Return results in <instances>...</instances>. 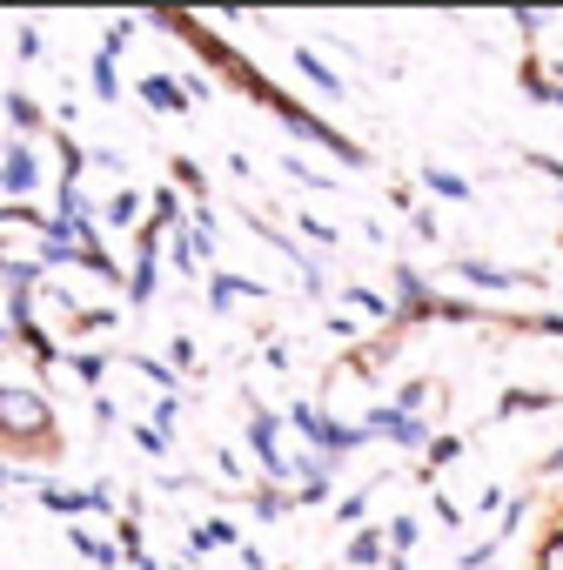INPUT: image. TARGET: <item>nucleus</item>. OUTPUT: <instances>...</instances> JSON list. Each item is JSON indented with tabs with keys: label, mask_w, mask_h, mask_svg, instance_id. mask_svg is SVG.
<instances>
[{
	"label": "nucleus",
	"mask_w": 563,
	"mask_h": 570,
	"mask_svg": "<svg viewBox=\"0 0 563 570\" xmlns=\"http://www.w3.org/2000/svg\"><path fill=\"white\" fill-rule=\"evenodd\" d=\"M14 350H28V356H34V370H55V363H68V356L55 350V336H48L41 323H28V330L14 336Z\"/></svg>",
	"instance_id": "23"
},
{
	"label": "nucleus",
	"mask_w": 563,
	"mask_h": 570,
	"mask_svg": "<svg viewBox=\"0 0 563 570\" xmlns=\"http://www.w3.org/2000/svg\"><path fill=\"white\" fill-rule=\"evenodd\" d=\"M503 557V537H483V543H470V550H456V563L450 570H490Z\"/></svg>",
	"instance_id": "35"
},
{
	"label": "nucleus",
	"mask_w": 563,
	"mask_h": 570,
	"mask_svg": "<svg viewBox=\"0 0 563 570\" xmlns=\"http://www.w3.org/2000/svg\"><path fill=\"white\" fill-rule=\"evenodd\" d=\"M543 410H563V396H556V390H530V383L516 390V383H510V390L496 396V410H490V416H496V423H510V416H543Z\"/></svg>",
	"instance_id": "6"
},
{
	"label": "nucleus",
	"mask_w": 563,
	"mask_h": 570,
	"mask_svg": "<svg viewBox=\"0 0 563 570\" xmlns=\"http://www.w3.org/2000/svg\"><path fill=\"white\" fill-rule=\"evenodd\" d=\"M389 443H396V450H416V456H423V450L436 443V430H429V416H396Z\"/></svg>",
	"instance_id": "24"
},
{
	"label": "nucleus",
	"mask_w": 563,
	"mask_h": 570,
	"mask_svg": "<svg viewBox=\"0 0 563 570\" xmlns=\"http://www.w3.org/2000/svg\"><path fill=\"white\" fill-rule=\"evenodd\" d=\"M383 537H389V557H409V550L423 543V523L403 510V517H389V530H383Z\"/></svg>",
	"instance_id": "29"
},
{
	"label": "nucleus",
	"mask_w": 563,
	"mask_h": 570,
	"mask_svg": "<svg viewBox=\"0 0 563 570\" xmlns=\"http://www.w3.org/2000/svg\"><path fill=\"white\" fill-rule=\"evenodd\" d=\"M8 483H14V463H0V490H8Z\"/></svg>",
	"instance_id": "58"
},
{
	"label": "nucleus",
	"mask_w": 563,
	"mask_h": 570,
	"mask_svg": "<svg viewBox=\"0 0 563 570\" xmlns=\"http://www.w3.org/2000/svg\"><path fill=\"white\" fill-rule=\"evenodd\" d=\"M510 330H523V336H556V343H563V309H536V316H516Z\"/></svg>",
	"instance_id": "37"
},
{
	"label": "nucleus",
	"mask_w": 563,
	"mask_h": 570,
	"mask_svg": "<svg viewBox=\"0 0 563 570\" xmlns=\"http://www.w3.org/2000/svg\"><path fill=\"white\" fill-rule=\"evenodd\" d=\"M409 228H416V235H423V242H436V235H443V228H436V215H429V208H416V215H409Z\"/></svg>",
	"instance_id": "52"
},
{
	"label": "nucleus",
	"mask_w": 563,
	"mask_h": 570,
	"mask_svg": "<svg viewBox=\"0 0 563 570\" xmlns=\"http://www.w3.org/2000/svg\"><path fill=\"white\" fill-rule=\"evenodd\" d=\"M168 570H188V563H168Z\"/></svg>",
	"instance_id": "59"
},
{
	"label": "nucleus",
	"mask_w": 563,
	"mask_h": 570,
	"mask_svg": "<svg viewBox=\"0 0 563 570\" xmlns=\"http://www.w3.org/2000/svg\"><path fill=\"white\" fill-rule=\"evenodd\" d=\"M343 563H349V570H383V563H389V537H383L376 523H363V530L349 537V550H343Z\"/></svg>",
	"instance_id": "11"
},
{
	"label": "nucleus",
	"mask_w": 563,
	"mask_h": 570,
	"mask_svg": "<svg viewBox=\"0 0 563 570\" xmlns=\"http://www.w3.org/2000/svg\"><path fill=\"white\" fill-rule=\"evenodd\" d=\"M530 168H536V175H550V181L563 188V161H556V155H530Z\"/></svg>",
	"instance_id": "54"
},
{
	"label": "nucleus",
	"mask_w": 563,
	"mask_h": 570,
	"mask_svg": "<svg viewBox=\"0 0 563 570\" xmlns=\"http://www.w3.org/2000/svg\"><path fill=\"white\" fill-rule=\"evenodd\" d=\"M228 543H235V523H228V517H215V523L188 530V557H208V550H228Z\"/></svg>",
	"instance_id": "26"
},
{
	"label": "nucleus",
	"mask_w": 563,
	"mask_h": 570,
	"mask_svg": "<svg viewBox=\"0 0 563 570\" xmlns=\"http://www.w3.org/2000/svg\"><path fill=\"white\" fill-rule=\"evenodd\" d=\"M436 323H490V309L470 303V296H463V303H456V296H436Z\"/></svg>",
	"instance_id": "32"
},
{
	"label": "nucleus",
	"mask_w": 563,
	"mask_h": 570,
	"mask_svg": "<svg viewBox=\"0 0 563 570\" xmlns=\"http://www.w3.org/2000/svg\"><path fill=\"white\" fill-rule=\"evenodd\" d=\"M456 456H463V436H456V430H436V443L423 450V463H416V476H423V483H436V476H443V470H450Z\"/></svg>",
	"instance_id": "16"
},
{
	"label": "nucleus",
	"mask_w": 563,
	"mask_h": 570,
	"mask_svg": "<svg viewBox=\"0 0 563 570\" xmlns=\"http://www.w3.org/2000/svg\"><path fill=\"white\" fill-rule=\"evenodd\" d=\"M389 208H403V215H416V195H409V181H396V188H389Z\"/></svg>",
	"instance_id": "55"
},
{
	"label": "nucleus",
	"mask_w": 563,
	"mask_h": 570,
	"mask_svg": "<svg viewBox=\"0 0 563 570\" xmlns=\"http://www.w3.org/2000/svg\"><path fill=\"white\" fill-rule=\"evenodd\" d=\"M0 450H55V403L28 383H0Z\"/></svg>",
	"instance_id": "1"
},
{
	"label": "nucleus",
	"mask_w": 563,
	"mask_h": 570,
	"mask_svg": "<svg viewBox=\"0 0 563 570\" xmlns=\"http://www.w3.org/2000/svg\"><path fill=\"white\" fill-rule=\"evenodd\" d=\"M34 497H41L48 510H61V517H75V510H88V490H68V483H34Z\"/></svg>",
	"instance_id": "28"
},
{
	"label": "nucleus",
	"mask_w": 563,
	"mask_h": 570,
	"mask_svg": "<svg viewBox=\"0 0 563 570\" xmlns=\"http://www.w3.org/2000/svg\"><path fill=\"white\" fill-rule=\"evenodd\" d=\"M68 370H75V383H81V390H95V396H101V376H108V356H95V350H81V356H68Z\"/></svg>",
	"instance_id": "33"
},
{
	"label": "nucleus",
	"mask_w": 563,
	"mask_h": 570,
	"mask_svg": "<svg viewBox=\"0 0 563 570\" xmlns=\"http://www.w3.org/2000/svg\"><path fill=\"white\" fill-rule=\"evenodd\" d=\"M8 121H14V141H34V135L48 128L41 101H28V95H8Z\"/></svg>",
	"instance_id": "20"
},
{
	"label": "nucleus",
	"mask_w": 563,
	"mask_h": 570,
	"mask_svg": "<svg viewBox=\"0 0 563 570\" xmlns=\"http://www.w3.org/2000/svg\"><path fill=\"white\" fill-rule=\"evenodd\" d=\"M135 88H141V101H148L155 115H188V108H195V101H188V88H181L175 75H141Z\"/></svg>",
	"instance_id": "10"
},
{
	"label": "nucleus",
	"mask_w": 563,
	"mask_h": 570,
	"mask_svg": "<svg viewBox=\"0 0 563 570\" xmlns=\"http://www.w3.org/2000/svg\"><path fill=\"white\" fill-rule=\"evenodd\" d=\"M456 275L470 282V289H490V296L536 289V275H516V268H496V262H476V255H456Z\"/></svg>",
	"instance_id": "5"
},
{
	"label": "nucleus",
	"mask_w": 563,
	"mask_h": 570,
	"mask_svg": "<svg viewBox=\"0 0 563 570\" xmlns=\"http://www.w3.org/2000/svg\"><path fill=\"white\" fill-rule=\"evenodd\" d=\"M409 323H436V289L423 282V268L396 262V330H409Z\"/></svg>",
	"instance_id": "3"
},
{
	"label": "nucleus",
	"mask_w": 563,
	"mask_h": 570,
	"mask_svg": "<svg viewBox=\"0 0 563 570\" xmlns=\"http://www.w3.org/2000/svg\"><path fill=\"white\" fill-rule=\"evenodd\" d=\"M34 181H41V155H34V141H8V155H0V195H8V202H28Z\"/></svg>",
	"instance_id": "4"
},
{
	"label": "nucleus",
	"mask_w": 563,
	"mask_h": 570,
	"mask_svg": "<svg viewBox=\"0 0 563 570\" xmlns=\"http://www.w3.org/2000/svg\"><path fill=\"white\" fill-rule=\"evenodd\" d=\"M168 255H175V268H188V275H195V268L215 255V228H201V222L188 215V222L175 228V248H168Z\"/></svg>",
	"instance_id": "8"
},
{
	"label": "nucleus",
	"mask_w": 563,
	"mask_h": 570,
	"mask_svg": "<svg viewBox=\"0 0 563 570\" xmlns=\"http://www.w3.org/2000/svg\"><path fill=\"white\" fill-rule=\"evenodd\" d=\"M68 543H75V550H81V557H88L95 570H121V563H128V557H121V550H115L108 537H88L81 523H68Z\"/></svg>",
	"instance_id": "19"
},
{
	"label": "nucleus",
	"mask_w": 563,
	"mask_h": 570,
	"mask_svg": "<svg viewBox=\"0 0 563 570\" xmlns=\"http://www.w3.org/2000/svg\"><path fill=\"white\" fill-rule=\"evenodd\" d=\"M168 370H175V376H195V343H188V336L168 343Z\"/></svg>",
	"instance_id": "44"
},
{
	"label": "nucleus",
	"mask_w": 563,
	"mask_h": 570,
	"mask_svg": "<svg viewBox=\"0 0 563 570\" xmlns=\"http://www.w3.org/2000/svg\"><path fill=\"white\" fill-rule=\"evenodd\" d=\"M369 497H376V483H363V490H349V497H336V523L356 537L363 523H369Z\"/></svg>",
	"instance_id": "25"
},
{
	"label": "nucleus",
	"mask_w": 563,
	"mask_h": 570,
	"mask_svg": "<svg viewBox=\"0 0 563 570\" xmlns=\"http://www.w3.org/2000/svg\"><path fill=\"white\" fill-rule=\"evenodd\" d=\"M215 463H221V483H241V456H235V450H221Z\"/></svg>",
	"instance_id": "56"
},
{
	"label": "nucleus",
	"mask_w": 563,
	"mask_h": 570,
	"mask_svg": "<svg viewBox=\"0 0 563 570\" xmlns=\"http://www.w3.org/2000/svg\"><path fill=\"white\" fill-rule=\"evenodd\" d=\"M282 175H289V181H303V188H316V195H329V188H336V181H329L323 168H309L303 155H282Z\"/></svg>",
	"instance_id": "36"
},
{
	"label": "nucleus",
	"mask_w": 563,
	"mask_h": 570,
	"mask_svg": "<svg viewBox=\"0 0 563 570\" xmlns=\"http://www.w3.org/2000/svg\"><path fill=\"white\" fill-rule=\"evenodd\" d=\"M429 517H436V523H443V530H463V523H470V510H463V503H456V497H443V490H436V497H429Z\"/></svg>",
	"instance_id": "40"
},
{
	"label": "nucleus",
	"mask_w": 563,
	"mask_h": 570,
	"mask_svg": "<svg viewBox=\"0 0 563 570\" xmlns=\"http://www.w3.org/2000/svg\"><path fill=\"white\" fill-rule=\"evenodd\" d=\"M88 81H95V101H121V75H115V61H108V55H95V61H88Z\"/></svg>",
	"instance_id": "30"
},
{
	"label": "nucleus",
	"mask_w": 563,
	"mask_h": 570,
	"mask_svg": "<svg viewBox=\"0 0 563 570\" xmlns=\"http://www.w3.org/2000/svg\"><path fill=\"white\" fill-rule=\"evenodd\" d=\"M516 81H523V95H530V101H543V108H563V68H556V61L530 55Z\"/></svg>",
	"instance_id": "7"
},
{
	"label": "nucleus",
	"mask_w": 563,
	"mask_h": 570,
	"mask_svg": "<svg viewBox=\"0 0 563 570\" xmlns=\"http://www.w3.org/2000/svg\"><path fill=\"white\" fill-rule=\"evenodd\" d=\"M128 436H135V443H141V450H148V456H168V436H161V430H155V423H135V430H128Z\"/></svg>",
	"instance_id": "48"
},
{
	"label": "nucleus",
	"mask_w": 563,
	"mask_h": 570,
	"mask_svg": "<svg viewBox=\"0 0 563 570\" xmlns=\"http://www.w3.org/2000/svg\"><path fill=\"white\" fill-rule=\"evenodd\" d=\"M48 222L55 215H41L34 202H0V228H34V235H48Z\"/></svg>",
	"instance_id": "27"
},
{
	"label": "nucleus",
	"mask_w": 563,
	"mask_h": 570,
	"mask_svg": "<svg viewBox=\"0 0 563 570\" xmlns=\"http://www.w3.org/2000/svg\"><path fill=\"white\" fill-rule=\"evenodd\" d=\"M181 202H188V195H181L175 181H168V188H155V202H148V228H155V235H175V228L188 222V208H181Z\"/></svg>",
	"instance_id": "14"
},
{
	"label": "nucleus",
	"mask_w": 563,
	"mask_h": 570,
	"mask_svg": "<svg viewBox=\"0 0 563 570\" xmlns=\"http://www.w3.org/2000/svg\"><path fill=\"white\" fill-rule=\"evenodd\" d=\"M121 323V309H75V336H108Z\"/></svg>",
	"instance_id": "38"
},
{
	"label": "nucleus",
	"mask_w": 563,
	"mask_h": 570,
	"mask_svg": "<svg viewBox=\"0 0 563 570\" xmlns=\"http://www.w3.org/2000/svg\"><path fill=\"white\" fill-rule=\"evenodd\" d=\"M128 41H135V21H115V28H108V41H101V55H108V61H115V55H121V48H128Z\"/></svg>",
	"instance_id": "49"
},
{
	"label": "nucleus",
	"mask_w": 563,
	"mask_h": 570,
	"mask_svg": "<svg viewBox=\"0 0 563 570\" xmlns=\"http://www.w3.org/2000/svg\"><path fill=\"white\" fill-rule=\"evenodd\" d=\"M128 363H135V370H141V376H148V383L161 390V396H175V390H181V376H175L168 363H155V356H128Z\"/></svg>",
	"instance_id": "39"
},
{
	"label": "nucleus",
	"mask_w": 563,
	"mask_h": 570,
	"mask_svg": "<svg viewBox=\"0 0 563 570\" xmlns=\"http://www.w3.org/2000/svg\"><path fill=\"white\" fill-rule=\"evenodd\" d=\"M536 470H543V476H563V443H556V450H550V456H543Z\"/></svg>",
	"instance_id": "57"
},
{
	"label": "nucleus",
	"mask_w": 563,
	"mask_h": 570,
	"mask_svg": "<svg viewBox=\"0 0 563 570\" xmlns=\"http://www.w3.org/2000/svg\"><path fill=\"white\" fill-rule=\"evenodd\" d=\"M95 423L115 430V423H121V403H115V396H95Z\"/></svg>",
	"instance_id": "51"
},
{
	"label": "nucleus",
	"mask_w": 563,
	"mask_h": 570,
	"mask_svg": "<svg viewBox=\"0 0 563 570\" xmlns=\"http://www.w3.org/2000/svg\"><path fill=\"white\" fill-rule=\"evenodd\" d=\"M289 510H296V490H275V483H255L248 490V517L255 523H282Z\"/></svg>",
	"instance_id": "15"
},
{
	"label": "nucleus",
	"mask_w": 563,
	"mask_h": 570,
	"mask_svg": "<svg viewBox=\"0 0 563 570\" xmlns=\"http://www.w3.org/2000/svg\"><path fill=\"white\" fill-rule=\"evenodd\" d=\"M14 55H21V61H41V55H48V41H41V28H34V21L21 28V41H14Z\"/></svg>",
	"instance_id": "46"
},
{
	"label": "nucleus",
	"mask_w": 563,
	"mask_h": 570,
	"mask_svg": "<svg viewBox=\"0 0 563 570\" xmlns=\"http://www.w3.org/2000/svg\"><path fill=\"white\" fill-rule=\"evenodd\" d=\"M282 255H289V262L303 268V282H309V289H323V282H329V275H323V262H316L309 248H296V242H289V248H282Z\"/></svg>",
	"instance_id": "42"
},
{
	"label": "nucleus",
	"mask_w": 563,
	"mask_h": 570,
	"mask_svg": "<svg viewBox=\"0 0 563 570\" xmlns=\"http://www.w3.org/2000/svg\"><path fill=\"white\" fill-rule=\"evenodd\" d=\"M34 262H41V268H68V262H81V235H75V228H61V222H48V235H41Z\"/></svg>",
	"instance_id": "13"
},
{
	"label": "nucleus",
	"mask_w": 563,
	"mask_h": 570,
	"mask_svg": "<svg viewBox=\"0 0 563 570\" xmlns=\"http://www.w3.org/2000/svg\"><path fill=\"white\" fill-rule=\"evenodd\" d=\"M343 303H356V323H383V330H396V303L389 296H376V289H343Z\"/></svg>",
	"instance_id": "17"
},
{
	"label": "nucleus",
	"mask_w": 563,
	"mask_h": 570,
	"mask_svg": "<svg viewBox=\"0 0 563 570\" xmlns=\"http://www.w3.org/2000/svg\"><path fill=\"white\" fill-rule=\"evenodd\" d=\"M101 222H108V228H141V195H135V188H115V195L101 202Z\"/></svg>",
	"instance_id": "22"
},
{
	"label": "nucleus",
	"mask_w": 563,
	"mask_h": 570,
	"mask_svg": "<svg viewBox=\"0 0 563 570\" xmlns=\"http://www.w3.org/2000/svg\"><path fill=\"white\" fill-rule=\"evenodd\" d=\"M296 228H303L309 242H323V248H336V228H329L323 215H296Z\"/></svg>",
	"instance_id": "47"
},
{
	"label": "nucleus",
	"mask_w": 563,
	"mask_h": 570,
	"mask_svg": "<svg viewBox=\"0 0 563 570\" xmlns=\"http://www.w3.org/2000/svg\"><path fill=\"white\" fill-rule=\"evenodd\" d=\"M168 175H175V188H181V195H195V208H208V175H201V161H195V155H175V161H168Z\"/></svg>",
	"instance_id": "21"
},
{
	"label": "nucleus",
	"mask_w": 563,
	"mask_h": 570,
	"mask_svg": "<svg viewBox=\"0 0 563 570\" xmlns=\"http://www.w3.org/2000/svg\"><path fill=\"white\" fill-rule=\"evenodd\" d=\"M268 115H275L282 128H289L296 141H316V148H329L343 168H369V148H356V141H349L336 121H323L316 108H303V101H289V95H275V101H268Z\"/></svg>",
	"instance_id": "2"
},
{
	"label": "nucleus",
	"mask_w": 563,
	"mask_h": 570,
	"mask_svg": "<svg viewBox=\"0 0 563 570\" xmlns=\"http://www.w3.org/2000/svg\"><path fill=\"white\" fill-rule=\"evenodd\" d=\"M490 570H503V563H490Z\"/></svg>",
	"instance_id": "60"
},
{
	"label": "nucleus",
	"mask_w": 563,
	"mask_h": 570,
	"mask_svg": "<svg viewBox=\"0 0 563 570\" xmlns=\"http://www.w3.org/2000/svg\"><path fill=\"white\" fill-rule=\"evenodd\" d=\"M241 296H248V303H261L268 289H261V282H248V275H228V268H221V275H208V309H235Z\"/></svg>",
	"instance_id": "12"
},
{
	"label": "nucleus",
	"mask_w": 563,
	"mask_h": 570,
	"mask_svg": "<svg viewBox=\"0 0 563 570\" xmlns=\"http://www.w3.org/2000/svg\"><path fill=\"white\" fill-rule=\"evenodd\" d=\"M510 28H516V41H536L543 14H536V8H510Z\"/></svg>",
	"instance_id": "45"
},
{
	"label": "nucleus",
	"mask_w": 563,
	"mask_h": 570,
	"mask_svg": "<svg viewBox=\"0 0 563 570\" xmlns=\"http://www.w3.org/2000/svg\"><path fill=\"white\" fill-rule=\"evenodd\" d=\"M296 75H303V81H309L323 101H343V95H349V81H343V75H336V68H329L316 48H296Z\"/></svg>",
	"instance_id": "9"
},
{
	"label": "nucleus",
	"mask_w": 563,
	"mask_h": 570,
	"mask_svg": "<svg viewBox=\"0 0 563 570\" xmlns=\"http://www.w3.org/2000/svg\"><path fill=\"white\" fill-rule=\"evenodd\" d=\"M536 570H563V523L536 543Z\"/></svg>",
	"instance_id": "43"
},
{
	"label": "nucleus",
	"mask_w": 563,
	"mask_h": 570,
	"mask_svg": "<svg viewBox=\"0 0 563 570\" xmlns=\"http://www.w3.org/2000/svg\"><path fill=\"white\" fill-rule=\"evenodd\" d=\"M55 161H61V181H81V168H88V148H81L75 135H55Z\"/></svg>",
	"instance_id": "31"
},
{
	"label": "nucleus",
	"mask_w": 563,
	"mask_h": 570,
	"mask_svg": "<svg viewBox=\"0 0 563 570\" xmlns=\"http://www.w3.org/2000/svg\"><path fill=\"white\" fill-rule=\"evenodd\" d=\"M429 396H436V383H423V376H409V383L396 390V403H389V410H396V416H423V403H429Z\"/></svg>",
	"instance_id": "34"
},
{
	"label": "nucleus",
	"mask_w": 563,
	"mask_h": 570,
	"mask_svg": "<svg viewBox=\"0 0 563 570\" xmlns=\"http://www.w3.org/2000/svg\"><path fill=\"white\" fill-rule=\"evenodd\" d=\"M88 510H115V483H88Z\"/></svg>",
	"instance_id": "53"
},
{
	"label": "nucleus",
	"mask_w": 563,
	"mask_h": 570,
	"mask_svg": "<svg viewBox=\"0 0 563 570\" xmlns=\"http://www.w3.org/2000/svg\"><path fill=\"white\" fill-rule=\"evenodd\" d=\"M416 181H423L436 202H470V195H476V188H470V175H456V168H436V161H429Z\"/></svg>",
	"instance_id": "18"
},
{
	"label": "nucleus",
	"mask_w": 563,
	"mask_h": 570,
	"mask_svg": "<svg viewBox=\"0 0 563 570\" xmlns=\"http://www.w3.org/2000/svg\"><path fill=\"white\" fill-rule=\"evenodd\" d=\"M175 423H181V396H161V403H155V430H161V436H168V430H175Z\"/></svg>",
	"instance_id": "50"
},
{
	"label": "nucleus",
	"mask_w": 563,
	"mask_h": 570,
	"mask_svg": "<svg viewBox=\"0 0 563 570\" xmlns=\"http://www.w3.org/2000/svg\"><path fill=\"white\" fill-rule=\"evenodd\" d=\"M28 323H34V296H28V289H8V330L21 336Z\"/></svg>",
	"instance_id": "41"
}]
</instances>
